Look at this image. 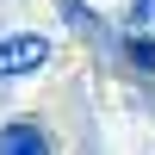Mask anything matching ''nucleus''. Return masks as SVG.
Instances as JSON below:
<instances>
[{
    "label": "nucleus",
    "mask_w": 155,
    "mask_h": 155,
    "mask_svg": "<svg viewBox=\"0 0 155 155\" xmlns=\"http://www.w3.org/2000/svg\"><path fill=\"white\" fill-rule=\"evenodd\" d=\"M56 44L44 31H0V81H25V74L50 68Z\"/></svg>",
    "instance_id": "obj_1"
},
{
    "label": "nucleus",
    "mask_w": 155,
    "mask_h": 155,
    "mask_svg": "<svg viewBox=\"0 0 155 155\" xmlns=\"http://www.w3.org/2000/svg\"><path fill=\"white\" fill-rule=\"evenodd\" d=\"M44 149H56V137L37 118H6L0 124V155H44Z\"/></svg>",
    "instance_id": "obj_2"
},
{
    "label": "nucleus",
    "mask_w": 155,
    "mask_h": 155,
    "mask_svg": "<svg viewBox=\"0 0 155 155\" xmlns=\"http://www.w3.org/2000/svg\"><path fill=\"white\" fill-rule=\"evenodd\" d=\"M56 12H62V25H68V31L93 37V44H99V50L112 56V44H118V31H106V25H99V12L87 6V0H56Z\"/></svg>",
    "instance_id": "obj_3"
},
{
    "label": "nucleus",
    "mask_w": 155,
    "mask_h": 155,
    "mask_svg": "<svg viewBox=\"0 0 155 155\" xmlns=\"http://www.w3.org/2000/svg\"><path fill=\"white\" fill-rule=\"evenodd\" d=\"M124 25H130V31H149V25H155V0H130Z\"/></svg>",
    "instance_id": "obj_4"
}]
</instances>
